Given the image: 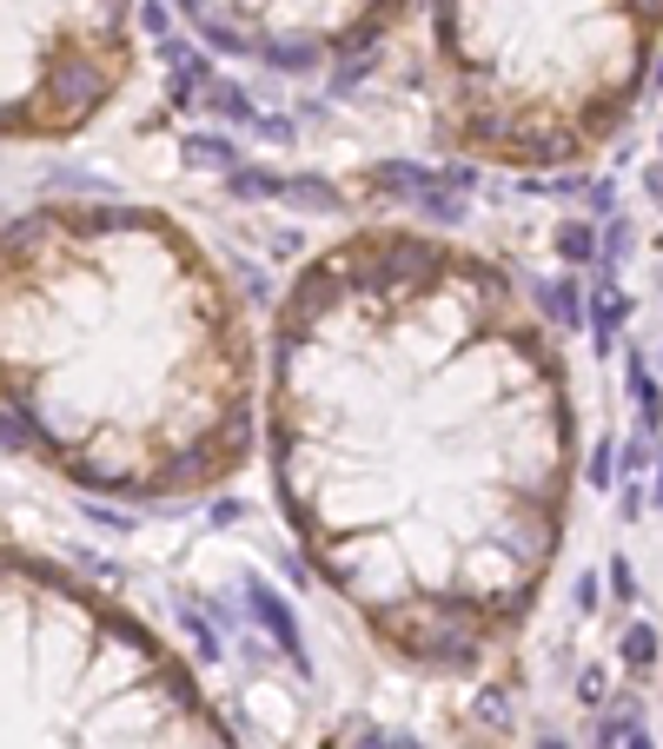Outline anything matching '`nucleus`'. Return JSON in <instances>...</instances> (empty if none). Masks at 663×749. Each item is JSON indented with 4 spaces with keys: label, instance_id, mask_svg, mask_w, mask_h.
<instances>
[{
    "label": "nucleus",
    "instance_id": "f257e3e1",
    "mask_svg": "<svg viewBox=\"0 0 663 749\" xmlns=\"http://www.w3.org/2000/svg\"><path fill=\"white\" fill-rule=\"evenodd\" d=\"M260 451L305 570L405 671L465 677L538 617L577 497L551 325L478 245L352 226L266 325Z\"/></svg>",
    "mask_w": 663,
    "mask_h": 749
},
{
    "label": "nucleus",
    "instance_id": "f03ea898",
    "mask_svg": "<svg viewBox=\"0 0 663 749\" xmlns=\"http://www.w3.org/2000/svg\"><path fill=\"white\" fill-rule=\"evenodd\" d=\"M0 411L60 484L186 505L260 451L266 339L166 206L34 200L0 232Z\"/></svg>",
    "mask_w": 663,
    "mask_h": 749
},
{
    "label": "nucleus",
    "instance_id": "7ed1b4c3",
    "mask_svg": "<svg viewBox=\"0 0 663 749\" xmlns=\"http://www.w3.org/2000/svg\"><path fill=\"white\" fill-rule=\"evenodd\" d=\"M432 133L497 173L611 153L663 53V0H425Z\"/></svg>",
    "mask_w": 663,
    "mask_h": 749
},
{
    "label": "nucleus",
    "instance_id": "20e7f679",
    "mask_svg": "<svg viewBox=\"0 0 663 749\" xmlns=\"http://www.w3.org/2000/svg\"><path fill=\"white\" fill-rule=\"evenodd\" d=\"M0 749H239L186 656L73 564L0 551Z\"/></svg>",
    "mask_w": 663,
    "mask_h": 749
},
{
    "label": "nucleus",
    "instance_id": "39448f33",
    "mask_svg": "<svg viewBox=\"0 0 663 749\" xmlns=\"http://www.w3.org/2000/svg\"><path fill=\"white\" fill-rule=\"evenodd\" d=\"M140 67L133 0H0V133L60 146L100 126Z\"/></svg>",
    "mask_w": 663,
    "mask_h": 749
},
{
    "label": "nucleus",
    "instance_id": "423d86ee",
    "mask_svg": "<svg viewBox=\"0 0 663 749\" xmlns=\"http://www.w3.org/2000/svg\"><path fill=\"white\" fill-rule=\"evenodd\" d=\"M419 0H173V14L226 60L266 73H332L405 27Z\"/></svg>",
    "mask_w": 663,
    "mask_h": 749
}]
</instances>
